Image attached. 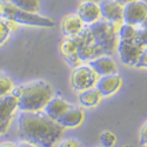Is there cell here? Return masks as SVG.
<instances>
[{
    "label": "cell",
    "instance_id": "cell-15",
    "mask_svg": "<svg viewBox=\"0 0 147 147\" xmlns=\"http://www.w3.org/2000/svg\"><path fill=\"white\" fill-rule=\"evenodd\" d=\"M60 51L71 66L77 67L79 65L80 60L78 57L77 44L73 36H65V39H63V41L60 42Z\"/></svg>",
    "mask_w": 147,
    "mask_h": 147
},
{
    "label": "cell",
    "instance_id": "cell-23",
    "mask_svg": "<svg viewBox=\"0 0 147 147\" xmlns=\"http://www.w3.org/2000/svg\"><path fill=\"white\" fill-rule=\"evenodd\" d=\"M9 34H11V31L7 25V21L5 19L0 18V45L7 40Z\"/></svg>",
    "mask_w": 147,
    "mask_h": 147
},
{
    "label": "cell",
    "instance_id": "cell-24",
    "mask_svg": "<svg viewBox=\"0 0 147 147\" xmlns=\"http://www.w3.org/2000/svg\"><path fill=\"white\" fill-rule=\"evenodd\" d=\"M137 67L139 68H147V47H144L142 51L138 58V61L136 64Z\"/></svg>",
    "mask_w": 147,
    "mask_h": 147
},
{
    "label": "cell",
    "instance_id": "cell-30",
    "mask_svg": "<svg viewBox=\"0 0 147 147\" xmlns=\"http://www.w3.org/2000/svg\"><path fill=\"white\" fill-rule=\"evenodd\" d=\"M115 1L119 3L121 6H125V5L131 4V3H133V1H137V0H115Z\"/></svg>",
    "mask_w": 147,
    "mask_h": 147
},
{
    "label": "cell",
    "instance_id": "cell-22",
    "mask_svg": "<svg viewBox=\"0 0 147 147\" xmlns=\"http://www.w3.org/2000/svg\"><path fill=\"white\" fill-rule=\"evenodd\" d=\"M134 41L141 47H147V30L142 28L141 26H137V33Z\"/></svg>",
    "mask_w": 147,
    "mask_h": 147
},
{
    "label": "cell",
    "instance_id": "cell-25",
    "mask_svg": "<svg viewBox=\"0 0 147 147\" xmlns=\"http://www.w3.org/2000/svg\"><path fill=\"white\" fill-rule=\"evenodd\" d=\"M139 142L141 146L147 145V121L141 126L140 133H139Z\"/></svg>",
    "mask_w": 147,
    "mask_h": 147
},
{
    "label": "cell",
    "instance_id": "cell-32",
    "mask_svg": "<svg viewBox=\"0 0 147 147\" xmlns=\"http://www.w3.org/2000/svg\"><path fill=\"white\" fill-rule=\"evenodd\" d=\"M88 1H94V3H99V1H101V0H88Z\"/></svg>",
    "mask_w": 147,
    "mask_h": 147
},
{
    "label": "cell",
    "instance_id": "cell-13",
    "mask_svg": "<svg viewBox=\"0 0 147 147\" xmlns=\"http://www.w3.org/2000/svg\"><path fill=\"white\" fill-rule=\"evenodd\" d=\"M85 119L84 111L79 107L71 106L67 111L58 119V124L64 128H76L82 124Z\"/></svg>",
    "mask_w": 147,
    "mask_h": 147
},
{
    "label": "cell",
    "instance_id": "cell-17",
    "mask_svg": "<svg viewBox=\"0 0 147 147\" xmlns=\"http://www.w3.org/2000/svg\"><path fill=\"white\" fill-rule=\"evenodd\" d=\"M100 100H101V95H100V93L98 92V90L95 87L80 91L79 95H78L79 104L81 106H84V107H87V108L96 106L100 102Z\"/></svg>",
    "mask_w": 147,
    "mask_h": 147
},
{
    "label": "cell",
    "instance_id": "cell-6",
    "mask_svg": "<svg viewBox=\"0 0 147 147\" xmlns=\"http://www.w3.org/2000/svg\"><path fill=\"white\" fill-rule=\"evenodd\" d=\"M147 16V3L144 0H137L127 4L122 8V22L132 26H140Z\"/></svg>",
    "mask_w": 147,
    "mask_h": 147
},
{
    "label": "cell",
    "instance_id": "cell-7",
    "mask_svg": "<svg viewBox=\"0 0 147 147\" xmlns=\"http://www.w3.org/2000/svg\"><path fill=\"white\" fill-rule=\"evenodd\" d=\"M142 48L144 47L139 46L136 41L119 40L117 45V52L122 64H125L127 66H136Z\"/></svg>",
    "mask_w": 147,
    "mask_h": 147
},
{
    "label": "cell",
    "instance_id": "cell-31",
    "mask_svg": "<svg viewBox=\"0 0 147 147\" xmlns=\"http://www.w3.org/2000/svg\"><path fill=\"white\" fill-rule=\"evenodd\" d=\"M140 26L142 27V28H145V30H147V16L145 17V19H144V21L140 24Z\"/></svg>",
    "mask_w": 147,
    "mask_h": 147
},
{
    "label": "cell",
    "instance_id": "cell-2",
    "mask_svg": "<svg viewBox=\"0 0 147 147\" xmlns=\"http://www.w3.org/2000/svg\"><path fill=\"white\" fill-rule=\"evenodd\" d=\"M64 129L42 111L20 112L18 117L19 138L36 147H54L63 137Z\"/></svg>",
    "mask_w": 147,
    "mask_h": 147
},
{
    "label": "cell",
    "instance_id": "cell-18",
    "mask_svg": "<svg viewBox=\"0 0 147 147\" xmlns=\"http://www.w3.org/2000/svg\"><path fill=\"white\" fill-rule=\"evenodd\" d=\"M17 8L30 12V13H38L40 8V0H8Z\"/></svg>",
    "mask_w": 147,
    "mask_h": 147
},
{
    "label": "cell",
    "instance_id": "cell-3",
    "mask_svg": "<svg viewBox=\"0 0 147 147\" xmlns=\"http://www.w3.org/2000/svg\"><path fill=\"white\" fill-rule=\"evenodd\" d=\"M17 100L20 112H39L54 96L52 86L44 80H33L20 86L13 87L11 91Z\"/></svg>",
    "mask_w": 147,
    "mask_h": 147
},
{
    "label": "cell",
    "instance_id": "cell-19",
    "mask_svg": "<svg viewBox=\"0 0 147 147\" xmlns=\"http://www.w3.org/2000/svg\"><path fill=\"white\" fill-rule=\"evenodd\" d=\"M137 33V26H132L122 22L118 30V39L122 41H134Z\"/></svg>",
    "mask_w": 147,
    "mask_h": 147
},
{
    "label": "cell",
    "instance_id": "cell-14",
    "mask_svg": "<svg viewBox=\"0 0 147 147\" xmlns=\"http://www.w3.org/2000/svg\"><path fill=\"white\" fill-rule=\"evenodd\" d=\"M16 111H18L17 98L12 93L0 95V120L11 121Z\"/></svg>",
    "mask_w": 147,
    "mask_h": 147
},
{
    "label": "cell",
    "instance_id": "cell-5",
    "mask_svg": "<svg viewBox=\"0 0 147 147\" xmlns=\"http://www.w3.org/2000/svg\"><path fill=\"white\" fill-rule=\"evenodd\" d=\"M98 76L88 65H78L71 74V86L74 91H84L95 86Z\"/></svg>",
    "mask_w": 147,
    "mask_h": 147
},
{
    "label": "cell",
    "instance_id": "cell-10",
    "mask_svg": "<svg viewBox=\"0 0 147 147\" xmlns=\"http://www.w3.org/2000/svg\"><path fill=\"white\" fill-rule=\"evenodd\" d=\"M88 66L95 72L98 77L114 74L118 72L117 63L111 55H100L88 61Z\"/></svg>",
    "mask_w": 147,
    "mask_h": 147
},
{
    "label": "cell",
    "instance_id": "cell-8",
    "mask_svg": "<svg viewBox=\"0 0 147 147\" xmlns=\"http://www.w3.org/2000/svg\"><path fill=\"white\" fill-rule=\"evenodd\" d=\"M121 86H122V78L118 73H114V74L98 77L94 87L98 90L101 96H109L118 92Z\"/></svg>",
    "mask_w": 147,
    "mask_h": 147
},
{
    "label": "cell",
    "instance_id": "cell-11",
    "mask_svg": "<svg viewBox=\"0 0 147 147\" xmlns=\"http://www.w3.org/2000/svg\"><path fill=\"white\" fill-rule=\"evenodd\" d=\"M98 4H99L100 8L101 19L113 24L122 22V8L124 6H121L115 0H101Z\"/></svg>",
    "mask_w": 147,
    "mask_h": 147
},
{
    "label": "cell",
    "instance_id": "cell-29",
    "mask_svg": "<svg viewBox=\"0 0 147 147\" xmlns=\"http://www.w3.org/2000/svg\"><path fill=\"white\" fill-rule=\"evenodd\" d=\"M0 147H18V145L14 144V142L5 141V142H1V144H0Z\"/></svg>",
    "mask_w": 147,
    "mask_h": 147
},
{
    "label": "cell",
    "instance_id": "cell-21",
    "mask_svg": "<svg viewBox=\"0 0 147 147\" xmlns=\"http://www.w3.org/2000/svg\"><path fill=\"white\" fill-rule=\"evenodd\" d=\"M13 82L7 77L0 73V95H4L7 93H11V91L13 90Z\"/></svg>",
    "mask_w": 147,
    "mask_h": 147
},
{
    "label": "cell",
    "instance_id": "cell-1",
    "mask_svg": "<svg viewBox=\"0 0 147 147\" xmlns=\"http://www.w3.org/2000/svg\"><path fill=\"white\" fill-rule=\"evenodd\" d=\"M122 22L113 24L100 19L73 36L77 44V51L80 63L90 61L100 55H111L117 51L118 30Z\"/></svg>",
    "mask_w": 147,
    "mask_h": 147
},
{
    "label": "cell",
    "instance_id": "cell-20",
    "mask_svg": "<svg viewBox=\"0 0 147 147\" xmlns=\"http://www.w3.org/2000/svg\"><path fill=\"white\" fill-rule=\"evenodd\" d=\"M100 142L104 147H114L117 144V136L111 131H104L100 134Z\"/></svg>",
    "mask_w": 147,
    "mask_h": 147
},
{
    "label": "cell",
    "instance_id": "cell-4",
    "mask_svg": "<svg viewBox=\"0 0 147 147\" xmlns=\"http://www.w3.org/2000/svg\"><path fill=\"white\" fill-rule=\"evenodd\" d=\"M0 18L11 20L18 25H27L35 27H53L55 22L39 13H30L21 11L12 5L8 0H0Z\"/></svg>",
    "mask_w": 147,
    "mask_h": 147
},
{
    "label": "cell",
    "instance_id": "cell-28",
    "mask_svg": "<svg viewBox=\"0 0 147 147\" xmlns=\"http://www.w3.org/2000/svg\"><path fill=\"white\" fill-rule=\"evenodd\" d=\"M18 145V147H36L35 145H33V144H31V142H27V141H20L19 144H17Z\"/></svg>",
    "mask_w": 147,
    "mask_h": 147
},
{
    "label": "cell",
    "instance_id": "cell-16",
    "mask_svg": "<svg viewBox=\"0 0 147 147\" xmlns=\"http://www.w3.org/2000/svg\"><path fill=\"white\" fill-rule=\"evenodd\" d=\"M85 25L77 13L67 14L61 21V31L65 36H74L84 30Z\"/></svg>",
    "mask_w": 147,
    "mask_h": 147
},
{
    "label": "cell",
    "instance_id": "cell-9",
    "mask_svg": "<svg viewBox=\"0 0 147 147\" xmlns=\"http://www.w3.org/2000/svg\"><path fill=\"white\" fill-rule=\"evenodd\" d=\"M77 14L79 16V18L81 19L85 26L92 25V24L101 19L99 4L94 1H88V0H84L79 5L77 9Z\"/></svg>",
    "mask_w": 147,
    "mask_h": 147
},
{
    "label": "cell",
    "instance_id": "cell-33",
    "mask_svg": "<svg viewBox=\"0 0 147 147\" xmlns=\"http://www.w3.org/2000/svg\"><path fill=\"white\" fill-rule=\"evenodd\" d=\"M145 147H147V145H145Z\"/></svg>",
    "mask_w": 147,
    "mask_h": 147
},
{
    "label": "cell",
    "instance_id": "cell-27",
    "mask_svg": "<svg viewBox=\"0 0 147 147\" xmlns=\"http://www.w3.org/2000/svg\"><path fill=\"white\" fill-rule=\"evenodd\" d=\"M9 122L11 121H3V120H0V136L4 134L7 131L8 126H9Z\"/></svg>",
    "mask_w": 147,
    "mask_h": 147
},
{
    "label": "cell",
    "instance_id": "cell-12",
    "mask_svg": "<svg viewBox=\"0 0 147 147\" xmlns=\"http://www.w3.org/2000/svg\"><path fill=\"white\" fill-rule=\"evenodd\" d=\"M72 105L67 102L65 99L60 96H52L51 100L48 101L45 107L42 108V112L54 121H58V119L63 115Z\"/></svg>",
    "mask_w": 147,
    "mask_h": 147
},
{
    "label": "cell",
    "instance_id": "cell-26",
    "mask_svg": "<svg viewBox=\"0 0 147 147\" xmlns=\"http://www.w3.org/2000/svg\"><path fill=\"white\" fill-rule=\"evenodd\" d=\"M59 147H81V145L74 139H68V140H65L64 142H61Z\"/></svg>",
    "mask_w": 147,
    "mask_h": 147
}]
</instances>
